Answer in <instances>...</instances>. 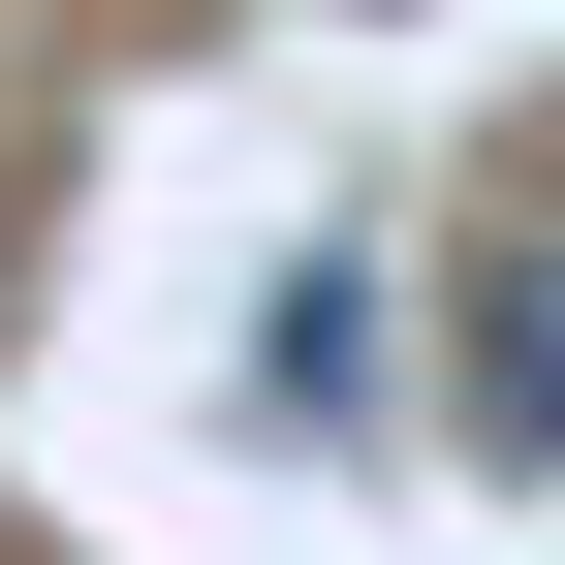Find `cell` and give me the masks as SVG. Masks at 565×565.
Returning a JSON list of instances; mask_svg holds the SVG:
<instances>
[{
    "label": "cell",
    "mask_w": 565,
    "mask_h": 565,
    "mask_svg": "<svg viewBox=\"0 0 565 565\" xmlns=\"http://www.w3.org/2000/svg\"><path fill=\"white\" fill-rule=\"evenodd\" d=\"M440 440H471V471H565V252H534V221L440 282Z\"/></svg>",
    "instance_id": "6da1fadb"
}]
</instances>
